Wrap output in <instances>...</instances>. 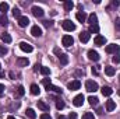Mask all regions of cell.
Wrapping results in <instances>:
<instances>
[{"instance_id": "cell-42", "label": "cell", "mask_w": 120, "mask_h": 119, "mask_svg": "<svg viewBox=\"0 0 120 119\" xmlns=\"http://www.w3.org/2000/svg\"><path fill=\"white\" fill-rule=\"evenodd\" d=\"M68 119H77V114H75V112H71L70 116H68Z\"/></svg>"}, {"instance_id": "cell-33", "label": "cell", "mask_w": 120, "mask_h": 119, "mask_svg": "<svg viewBox=\"0 0 120 119\" xmlns=\"http://www.w3.org/2000/svg\"><path fill=\"white\" fill-rule=\"evenodd\" d=\"M56 108L57 109H63L64 108V102L61 99H56Z\"/></svg>"}, {"instance_id": "cell-30", "label": "cell", "mask_w": 120, "mask_h": 119, "mask_svg": "<svg viewBox=\"0 0 120 119\" xmlns=\"http://www.w3.org/2000/svg\"><path fill=\"white\" fill-rule=\"evenodd\" d=\"M13 16H14V17H15V18L18 20V18L21 17V11H20V8L14 7V8H13Z\"/></svg>"}, {"instance_id": "cell-45", "label": "cell", "mask_w": 120, "mask_h": 119, "mask_svg": "<svg viewBox=\"0 0 120 119\" xmlns=\"http://www.w3.org/2000/svg\"><path fill=\"white\" fill-rule=\"evenodd\" d=\"M3 91H4V86L0 84V94H3Z\"/></svg>"}, {"instance_id": "cell-16", "label": "cell", "mask_w": 120, "mask_h": 119, "mask_svg": "<svg viewBox=\"0 0 120 119\" xmlns=\"http://www.w3.org/2000/svg\"><path fill=\"white\" fill-rule=\"evenodd\" d=\"M106 111H109V112H112L115 108H116V102L113 101V99H109V101H106Z\"/></svg>"}, {"instance_id": "cell-37", "label": "cell", "mask_w": 120, "mask_h": 119, "mask_svg": "<svg viewBox=\"0 0 120 119\" xmlns=\"http://www.w3.org/2000/svg\"><path fill=\"white\" fill-rule=\"evenodd\" d=\"M41 119H52V116H50L48 112H43V114L41 115Z\"/></svg>"}, {"instance_id": "cell-41", "label": "cell", "mask_w": 120, "mask_h": 119, "mask_svg": "<svg viewBox=\"0 0 120 119\" xmlns=\"http://www.w3.org/2000/svg\"><path fill=\"white\" fill-rule=\"evenodd\" d=\"M115 24H116V28H117V30H120V17H119V18H116Z\"/></svg>"}, {"instance_id": "cell-15", "label": "cell", "mask_w": 120, "mask_h": 119, "mask_svg": "<svg viewBox=\"0 0 120 119\" xmlns=\"http://www.w3.org/2000/svg\"><path fill=\"white\" fill-rule=\"evenodd\" d=\"M90 38H91V34L88 32V31H84V32H81V34H80V41H81V42H84V44H85V42H88V41H90Z\"/></svg>"}, {"instance_id": "cell-6", "label": "cell", "mask_w": 120, "mask_h": 119, "mask_svg": "<svg viewBox=\"0 0 120 119\" xmlns=\"http://www.w3.org/2000/svg\"><path fill=\"white\" fill-rule=\"evenodd\" d=\"M119 51H120V46L116 45V44H110V45L106 46V52H108V53H115V55H116Z\"/></svg>"}, {"instance_id": "cell-23", "label": "cell", "mask_w": 120, "mask_h": 119, "mask_svg": "<svg viewBox=\"0 0 120 119\" xmlns=\"http://www.w3.org/2000/svg\"><path fill=\"white\" fill-rule=\"evenodd\" d=\"M105 73H106L108 76H113V74L116 73V69L112 67V66H106V67H105Z\"/></svg>"}, {"instance_id": "cell-48", "label": "cell", "mask_w": 120, "mask_h": 119, "mask_svg": "<svg viewBox=\"0 0 120 119\" xmlns=\"http://www.w3.org/2000/svg\"><path fill=\"white\" fill-rule=\"evenodd\" d=\"M117 94H119V95H120V88H119V90H117Z\"/></svg>"}, {"instance_id": "cell-43", "label": "cell", "mask_w": 120, "mask_h": 119, "mask_svg": "<svg viewBox=\"0 0 120 119\" xmlns=\"http://www.w3.org/2000/svg\"><path fill=\"white\" fill-rule=\"evenodd\" d=\"M43 24H45L46 27H50V25H52V21H43Z\"/></svg>"}, {"instance_id": "cell-9", "label": "cell", "mask_w": 120, "mask_h": 119, "mask_svg": "<svg viewBox=\"0 0 120 119\" xmlns=\"http://www.w3.org/2000/svg\"><path fill=\"white\" fill-rule=\"evenodd\" d=\"M84 95L82 94H78V95H75L74 97V99H73V104L75 105V107H81L82 105V102H84Z\"/></svg>"}, {"instance_id": "cell-10", "label": "cell", "mask_w": 120, "mask_h": 119, "mask_svg": "<svg viewBox=\"0 0 120 119\" xmlns=\"http://www.w3.org/2000/svg\"><path fill=\"white\" fill-rule=\"evenodd\" d=\"M20 48H21V51H22V52H27V53H30V52L34 51L32 45L28 44V42H21V44H20Z\"/></svg>"}, {"instance_id": "cell-50", "label": "cell", "mask_w": 120, "mask_h": 119, "mask_svg": "<svg viewBox=\"0 0 120 119\" xmlns=\"http://www.w3.org/2000/svg\"><path fill=\"white\" fill-rule=\"evenodd\" d=\"M0 67H1V64H0Z\"/></svg>"}, {"instance_id": "cell-5", "label": "cell", "mask_w": 120, "mask_h": 119, "mask_svg": "<svg viewBox=\"0 0 120 119\" xmlns=\"http://www.w3.org/2000/svg\"><path fill=\"white\" fill-rule=\"evenodd\" d=\"M80 87H81L80 80H73V81H70V83L67 84V88L71 90V91H74V90H80Z\"/></svg>"}, {"instance_id": "cell-28", "label": "cell", "mask_w": 120, "mask_h": 119, "mask_svg": "<svg viewBox=\"0 0 120 119\" xmlns=\"http://www.w3.org/2000/svg\"><path fill=\"white\" fill-rule=\"evenodd\" d=\"M41 73H42L43 76H49V74H50V69L46 67V66H41Z\"/></svg>"}, {"instance_id": "cell-40", "label": "cell", "mask_w": 120, "mask_h": 119, "mask_svg": "<svg viewBox=\"0 0 120 119\" xmlns=\"http://www.w3.org/2000/svg\"><path fill=\"white\" fill-rule=\"evenodd\" d=\"M119 4H120L119 0H113V1H112V7H117Z\"/></svg>"}, {"instance_id": "cell-11", "label": "cell", "mask_w": 120, "mask_h": 119, "mask_svg": "<svg viewBox=\"0 0 120 119\" xmlns=\"http://www.w3.org/2000/svg\"><path fill=\"white\" fill-rule=\"evenodd\" d=\"M88 59L94 60V62H98V60H99V53H98L96 51L91 49V51H88Z\"/></svg>"}, {"instance_id": "cell-38", "label": "cell", "mask_w": 120, "mask_h": 119, "mask_svg": "<svg viewBox=\"0 0 120 119\" xmlns=\"http://www.w3.org/2000/svg\"><path fill=\"white\" fill-rule=\"evenodd\" d=\"M113 62H115V63H120V53H116V55L113 56Z\"/></svg>"}, {"instance_id": "cell-14", "label": "cell", "mask_w": 120, "mask_h": 119, "mask_svg": "<svg viewBox=\"0 0 120 119\" xmlns=\"http://www.w3.org/2000/svg\"><path fill=\"white\" fill-rule=\"evenodd\" d=\"M28 64H30V60L27 59V58H18L17 59V66L18 67H25Z\"/></svg>"}, {"instance_id": "cell-17", "label": "cell", "mask_w": 120, "mask_h": 119, "mask_svg": "<svg viewBox=\"0 0 120 119\" xmlns=\"http://www.w3.org/2000/svg\"><path fill=\"white\" fill-rule=\"evenodd\" d=\"M75 17H77V20H78L80 23H85V20L88 18V17H87V14H85L84 11H78V13L75 14Z\"/></svg>"}, {"instance_id": "cell-19", "label": "cell", "mask_w": 120, "mask_h": 119, "mask_svg": "<svg viewBox=\"0 0 120 119\" xmlns=\"http://www.w3.org/2000/svg\"><path fill=\"white\" fill-rule=\"evenodd\" d=\"M101 91H102V94H103L105 97H109V95H112V92H113V90L110 88V87H108V86H103V87L101 88Z\"/></svg>"}, {"instance_id": "cell-1", "label": "cell", "mask_w": 120, "mask_h": 119, "mask_svg": "<svg viewBox=\"0 0 120 119\" xmlns=\"http://www.w3.org/2000/svg\"><path fill=\"white\" fill-rule=\"evenodd\" d=\"M85 88L87 91H90V92H95V91H98V83L96 81H94V80H87L85 81Z\"/></svg>"}, {"instance_id": "cell-47", "label": "cell", "mask_w": 120, "mask_h": 119, "mask_svg": "<svg viewBox=\"0 0 120 119\" xmlns=\"http://www.w3.org/2000/svg\"><path fill=\"white\" fill-rule=\"evenodd\" d=\"M7 119H15V118H14L13 115H8V116H7Z\"/></svg>"}, {"instance_id": "cell-49", "label": "cell", "mask_w": 120, "mask_h": 119, "mask_svg": "<svg viewBox=\"0 0 120 119\" xmlns=\"http://www.w3.org/2000/svg\"><path fill=\"white\" fill-rule=\"evenodd\" d=\"M119 83H120V76H119Z\"/></svg>"}, {"instance_id": "cell-3", "label": "cell", "mask_w": 120, "mask_h": 119, "mask_svg": "<svg viewBox=\"0 0 120 119\" xmlns=\"http://www.w3.org/2000/svg\"><path fill=\"white\" fill-rule=\"evenodd\" d=\"M61 44H63L66 48H68V46H71V45L74 44V39H73L71 35H64V36L61 38Z\"/></svg>"}, {"instance_id": "cell-8", "label": "cell", "mask_w": 120, "mask_h": 119, "mask_svg": "<svg viewBox=\"0 0 120 119\" xmlns=\"http://www.w3.org/2000/svg\"><path fill=\"white\" fill-rule=\"evenodd\" d=\"M28 24H30V18H28L27 16H21V17L18 18V25H20L21 28H25Z\"/></svg>"}, {"instance_id": "cell-25", "label": "cell", "mask_w": 120, "mask_h": 119, "mask_svg": "<svg viewBox=\"0 0 120 119\" xmlns=\"http://www.w3.org/2000/svg\"><path fill=\"white\" fill-rule=\"evenodd\" d=\"M7 24H8V18H7V16H6V14H1V16H0V25L6 27Z\"/></svg>"}, {"instance_id": "cell-26", "label": "cell", "mask_w": 120, "mask_h": 119, "mask_svg": "<svg viewBox=\"0 0 120 119\" xmlns=\"http://www.w3.org/2000/svg\"><path fill=\"white\" fill-rule=\"evenodd\" d=\"M59 60H60L61 64H67V63H68V56H67L66 53H61L59 56Z\"/></svg>"}, {"instance_id": "cell-35", "label": "cell", "mask_w": 120, "mask_h": 119, "mask_svg": "<svg viewBox=\"0 0 120 119\" xmlns=\"http://www.w3.org/2000/svg\"><path fill=\"white\" fill-rule=\"evenodd\" d=\"M7 52H8V51H7V48H6L4 45H0V56H4Z\"/></svg>"}, {"instance_id": "cell-36", "label": "cell", "mask_w": 120, "mask_h": 119, "mask_svg": "<svg viewBox=\"0 0 120 119\" xmlns=\"http://www.w3.org/2000/svg\"><path fill=\"white\" fill-rule=\"evenodd\" d=\"M17 94H18L20 97H22V95L25 94V91H24V87H22V86H18V88H17Z\"/></svg>"}, {"instance_id": "cell-39", "label": "cell", "mask_w": 120, "mask_h": 119, "mask_svg": "<svg viewBox=\"0 0 120 119\" xmlns=\"http://www.w3.org/2000/svg\"><path fill=\"white\" fill-rule=\"evenodd\" d=\"M43 84H45V86H49V84H52L50 79H43Z\"/></svg>"}, {"instance_id": "cell-31", "label": "cell", "mask_w": 120, "mask_h": 119, "mask_svg": "<svg viewBox=\"0 0 120 119\" xmlns=\"http://www.w3.org/2000/svg\"><path fill=\"white\" fill-rule=\"evenodd\" d=\"M90 34H98L99 32V27L98 25H90Z\"/></svg>"}, {"instance_id": "cell-29", "label": "cell", "mask_w": 120, "mask_h": 119, "mask_svg": "<svg viewBox=\"0 0 120 119\" xmlns=\"http://www.w3.org/2000/svg\"><path fill=\"white\" fill-rule=\"evenodd\" d=\"M8 8H10L8 3H0V11H1V13H6Z\"/></svg>"}, {"instance_id": "cell-44", "label": "cell", "mask_w": 120, "mask_h": 119, "mask_svg": "<svg viewBox=\"0 0 120 119\" xmlns=\"http://www.w3.org/2000/svg\"><path fill=\"white\" fill-rule=\"evenodd\" d=\"M92 73H94V74H98L99 71H98V69H96V67H92Z\"/></svg>"}, {"instance_id": "cell-24", "label": "cell", "mask_w": 120, "mask_h": 119, "mask_svg": "<svg viewBox=\"0 0 120 119\" xmlns=\"http://www.w3.org/2000/svg\"><path fill=\"white\" fill-rule=\"evenodd\" d=\"M39 92H41V90L38 87V84H32L31 86V94L32 95H39Z\"/></svg>"}, {"instance_id": "cell-21", "label": "cell", "mask_w": 120, "mask_h": 119, "mask_svg": "<svg viewBox=\"0 0 120 119\" xmlns=\"http://www.w3.org/2000/svg\"><path fill=\"white\" fill-rule=\"evenodd\" d=\"M73 7H74V3H73L71 0H66V1H64V10H66V11H71Z\"/></svg>"}, {"instance_id": "cell-32", "label": "cell", "mask_w": 120, "mask_h": 119, "mask_svg": "<svg viewBox=\"0 0 120 119\" xmlns=\"http://www.w3.org/2000/svg\"><path fill=\"white\" fill-rule=\"evenodd\" d=\"M88 101H90L91 105L94 107V105H98V101H99V99H98L96 97H90V98H88Z\"/></svg>"}, {"instance_id": "cell-46", "label": "cell", "mask_w": 120, "mask_h": 119, "mask_svg": "<svg viewBox=\"0 0 120 119\" xmlns=\"http://www.w3.org/2000/svg\"><path fill=\"white\" fill-rule=\"evenodd\" d=\"M57 119H67V118H66V116H63V115H59V116H57Z\"/></svg>"}, {"instance_id": "cell-2", "label": "cell", "mask_w": 120, "mask_h": 119, "mask_svg": "<svg viewBox=\"0 0 120 119\" xmlns=\"http://www.w3.org/2000/svg\"><path fill=\"white\" fill-rule=\"evenodd\" d=\"M61 27L66 31H70V32L75 30V24H74L73 21H70V20H64V21L61 23Z\"/></svg>"}, {"instance_id": "cell-12", "label": "cell", "mask_w": 120, "mask_h": 119, "mask_svg": "<svg viewBox=\"0 0 120 119\" xmlns=\"http://www.w3.org/2000/svg\"><path fill=\"white\" fill-rule=\"evenodd\" d=\"M88 23H90V25H98V17H96V14L95 13H92L88 16Z\"/></svg>"}, {"instance_id": "cell-4", "label": "cell", "mask_w": 120, "mask_h": 119, "mask_svg": "<svg viewBox=\"0 0 120 119\" xmlns=\"http://www.w3.org/2000/svg\"><path fill=\"white\" fill-rule=\"evenodd\" d=\"M94 44H95L96 46H103V45L106 44V38L102 36V35H96V36L94 38Z\"/></svg>"}, {"instance_id": "cell-34", "label": "cell", "mask_w": 120, "mask_h": 119, "mask_svg": "<svg viewBox=\"0 0 120 119\" xmlns=\"http://www.w3.org/2000/svg\"><path fill=\"white\" fill-rule=\"evenodd\" d=\"M82 119H95V116H94L92 112H85V114L82 115Z\"/></svg>"}, {"instance_id": "cell-27", "label": "cell", "mask_w": 120, "mask_h": 119, "mask_svg": "<svg viewBox=\"0 0 120 119\" xmlns=\"http://www.w3.org/2000/svg\"><path fill=\"white\" fill-rule=\"evenodd\" d=\"M25 114H27V116H30L31 119H35V118H36V114H35V111H34L32 108H28Z\"/></svg>"}, {"instance_id": "cell-13", "label": "cell", "mask_w": 120, "mask_h": 119, "mask_svg": "<svg viewBox=\"0 0 120 119\" xmlns=\"http://www.w3.org/2000/svg\"><path fill=\"white\" fill-rule=\"evenodd\" d=\"M31 34H32V36H41L42 35V28L38 27V25H34L31 28Z\"/></svg>"}, {"instance_id": "cell-7", "label": "cell", "mask_w": 120, "mask_h": 119, "mask_svg": "<svg viewBox=\"0 0 120 119\" xmlns=\"http://www.w3.org/2000/svg\"><path fill=\"white\" fill-rule=\"evenodd\" d=\"M31 11H32V14H34L35 17H39V18H41V17H43V14H45V13H43V10H42L41 7H38V6H34V7L31 8Z\"/></svg>"}, {"instance_id": "cell-20", "label": "cell", "mask_w": 120, "mask_h": 119, "mask_svg": "<svg viewBox=\"0 0 120 119\" xmlns=\"http://www.w3.org/2000/svg\"><path fill=\"white\" fill-rule=\"evenodd\" d=\"M0 38L4 41V44H10V42H11V36H10L8 32H3V34L0 35Z\"/></svg>"}, {"instance_id": "cell-18", "label": "cell", "mask_w": 120, "mask_h": 119, "mask_svg": "<svg viewBox=\"0 0 120 119\" xmlns=\"http://www.w3.org/2000/svg\"><path fill=\"white\" fill-rule=\"evenodd\" d=\"M38 108L42 109L43 112H48V111H49V105H48L45 101H38Z\"/></svg>"}, {"instance_id": "cell-22", "label": "cell", "mask_w": 120, "mask_h": 119, "mask_svg": "<svg viewBox=\"0 0 120 119\" xmlns=\"http://www.w3.org/2000/svg\"><path fill=\"white\" fill-rule=\"evenodd\" d=\"M46 90H48V91H55V92H57V94H61V88H60V87H56V86H52V84L46 86Z\"/></svg>"}]
</instances>
